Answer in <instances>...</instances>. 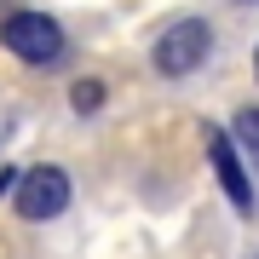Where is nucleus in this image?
Masks as SVG:
<instances>
[{
    "instance_id": "obj_5",
    "label": "nucleus",
    "mask_w": 259,
    "mask_h": 259,
    "mask_svg": "<svg viewBox=\"0 0 259 259\" xmlns=\"http://www.w3.org/2000/svg\"><path fill=\"white\" fill-rule=\"evenodd\" d=\"M231 133H236V144L248 150V161L259 167V104H248V110H236V127H231Z\"/></svg>"
},
{
    "instance_id": "obj_7",
    "label": "nucleus",
    "mask_w": 259,
    "mask_h": 259,
    "mask_svg": "<svg viewBox=\"0 0 259 259\" xmlns=\"http://www.w3.org/2000/svg\"><path fill=\"white\" fill-rule=\"evenodd\" d=\"M253 75H259V52H253Z\"/></svg>"
},
{
    "instance_id": "obj_6",
    "label": "nucleus",
    "mask_w": 259,
    "mask_h": 259,
    "mask_svg": "<svg viewBox=\"0 0 259 259\" xmlns=\"http://www.w3.org/2000/svg\"><path fill=\"white\" fill-rule=\"evenodd\" d=\"M69 104H75V110H81V115H93L98 104H104V87H98V81H75V93H69Z\"/></svg>"
},
{
    "instance_id": "obj_4",
    "label": "nucleus",
    "mask_w": 259,
    "mask_h": 259,
    "mask_svg": "<svg viewBox=\"0 0 259 259\" xmlns=\"http://www.w3.org/2000/svg\"><path fill=\"white\" fill-rule=\"evenodd\" d=\"M207 161H213V179H219V190L231 196V207L242 213V219H248V213H253V185H248V173H242V161H236L231 133L207 127Z\"/></svg>"
},
{
    "instance_id": "obj_1",
    "label": "nucleus",
    "mask_w": 259,
    "mask_h": 259,
    "mask_svg": "<svg viewBox=\"0 0 259 259\" xmlns=\"http://www.w3.org/2000/svg\"><path fill=\"white\" fill-rule=\"evenodd\" d=\"M207 52H213V29L202 18H179V23H167L161 29V40H156V69L167 75V81H179V75H190V69H202L207 64Z\"/></svg>"
},
{
    "instance_id": "obj_2",
    "label": "nucleus",
    "mask_w": 259,
    "mask_h": 259,
    "mask_svg": "<svg viewBox=\"0 0 259 259\" xmlns=\"http://www.w3.org/2000/svg\"><path fill=\"white\" fill-rule=\"evenodd\" d=\"M0 40H6V52L23 58V64H52V58L64 52V29H58L47 12H12V18L0 23Z\"/></svg>"
},
{
    "instance_id": "obj_3",
    "label": "nucleus",
    "mask_w": 259,
    "mask_h": 259,
    "mask_svg": "<svg viewBox=\"0 0 259 259\" xmlns=\"http://www.w3.org/2000/svg\"><path fill=\"white\" fill-rule=\"evenodd\" d=\"M69 207V173L64 167H29L18 179V219L40 225V219H58Z\"/></svg>"
}]
</instances>
